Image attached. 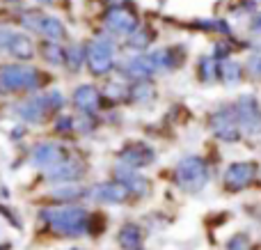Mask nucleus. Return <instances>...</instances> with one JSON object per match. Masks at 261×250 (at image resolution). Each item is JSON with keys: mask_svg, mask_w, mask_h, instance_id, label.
I'll return each instance as SVG.
<instances>
[{"mask_svg": "<svg viewBox=\"0 0 261 250\" xmlns=\"http://www.w3.org/2000/svg\"><path fill=\"white\" fill-rule=\"evenodd\" d=\"M41 218L53 232L62 234V237H83L90 230V216L83 207L64 205L53 207V209H44Z\"/></svg>", "mask_w": 261, "mask_h": 250, "instance_id": "1", "label": "nucleus"}, {"mask_svg": "<svg viewBox=\"0 0 261 250\" xmlns=\"http://www.w3.org/2000/svg\"><path fill=\"white\" fill-rule=\"evenodd\" d=\"M39 85L41 73L30 64H0V92L5 94L35 90Z\"/></svg>", "mask_w": 261, "mask_h": 250, "instance_id": "2", "label": "nucleus"}, {"mask_svg": "<svg viewBox=\"0 0 261 250\" xmlns=\"http://www.w3.org/2000/svg\"><path fill=\"white\" fill-rule=\"evenodd\" d=\"M208 182V168L199 156H186L176 165V184L186 193H199Z\"/></svg>", "mask_w": 261, "mask_h": 250, "instance_id": "3", "label": "nucleus"}, {"mask_svg": "<svg viewBox=\"0 0 261 250\" xmlns=\"http://www.w3.org/2000/svg\"><path fill=\"white\" fill-rule=\"evenodd\" d=\"M87 67L94 76H106L115 67V44L110 37L99 35L87 44Z\"/></svg>", "mask_w": 261, "mask_h": 250, "instance_id": "4", "label": "nucleus"}, {"mask_svg": "<svg viewBox=\"0 0 261 250\" xmlns=\"http://www.w3.org/2000/svg\"><path fill=\"white\" fill-rule=\"evenodd\" d=\"M21 23H23V28L46 37L48 41H58V39L67 37V30H64L60 18L50 16V14H44V12H37V9H28L21 16Z\"/></svg>", "mask_w": 261, "mask_h": 250, "instance_id": "5", "label": "nucleus"}, {"mask_svg": "<svg viewBox=\"0 0 261 250\" xmlns=\"http://www.w3.org/2000/svg\"><path fill=\"white\" fill-rule=\"evenodd\" d=\"M64 106L62 101V94L60 92H50L46 96H32V99H25L21 106H18V115H21L25 122H44V117L53 110H60Z\"/></svg>", "mask_w": 261, "mask_h": 250, "instance_id": "6", "label": "nucleus"}, {"mask_svg": "<svg viewBox=\"0 0 261 250\" xmlns=\"http://www.w3.org/2000/svg\"><path fill=\"white\" fill-rule=\"evenodd\" d=\"M103 23L108 26V30L113 32V35H122V37H130L140 30L138 14L126 9L124 5H119V7H110L103 16Z\"/></svg>", "mask_w": 261, "mask_h": 250, "instance_id": "7", "label": "nucleus"}, {"mask_svg": "<svg viewBox=\"0 0 261 250\" xmlns=\"http://www.w3.org/2000/svg\"><path fill=\"white\" fill-rule=\"evenodd\" d=\"M236 117H239V124L245 133L250 136H259L261 133V106L254 96H241L234 106Z\"/></svg>", "mask_w": 261, "mask_h": 250, "instance_id": "8", "label": "nucleus"}, {"mask_svg": "<svg viewBox=\"0 0 261 250\" xmlns=\"http://www.w3.org/2000/svg\"><path fill=\"white\" fill-rule=\"evenodd\" d=\"M241 124L239 117H236V110L234 108H220L213 113L211 117V131L216 133V138L225 142H236L241 136Z\"/></svg>", "mask_w": 261, "mask_h": 250, "instance_id": "9", "label": "nucleus"}, {"mask_svg": "<svg viewBox=\"0 0 261 250\" xmlns=\"http://www.w3.org/2000/svg\"><path fill=\"white\" fill-rule=\"evenodd\" d=\"M257 177V163L252 161H239V163H231L225 170V188L231 193L243 191L245 186L252 184V179Z\"/></svg>", "mask_w": 261, "mask_h": 250, "instance_id": "10", "label": "nucleus"}, {"mask_svg": "<svg viewBox=\"0 0 261 250\" xmlns=\"http://www.w3.org/2000/svg\"><path fill=\"white\" fill-rule=\"evenodd\" d=\"M64 159H69L64 154V149L58 142H39V145L32 149V165L41 170H50L55 165H60Z\"/></svg>", "mask_w": 261, "mask_h": 250, "instance_id": "11", "label": "nucleus"}, {"mask_svg": "<svg viewBox=\"0 0 261 250\" xmlns=\"http://www.w3.org/2000/svg\"><path fill=\"white\" fill-rule=\"evenodd\" d=\"M128 186H124L122 182H108V184H96L94 188L90 191L92 200L101 202V205H119L128 197Z\"/></svg>", "mask_w": 261, "mask_h": 250, "instance_id": "12", "label": "nucleus"}, {"mask_svg": "<svg viewBox=\"0 0 261 250\" xmlns=\"http://www.w3.org/2000/svg\"><path fill=\"white\" fill-rule=\"evenodd\" d=\"M83 172H85V168H83L81 161L64 159L60 165L46 170V179L53 184H71V182H78L83 177Z\"/></svg>", "mask_w": 261, "mask_h": 250, "instance_id": "13", "label": "nucleus"}, {"mask_svg": "<svg viewBox=\"0 0 261 250\" xmlns=\"http://www.w3.org/2000/svg\"><path fill=\"white\" fill-rule=\"evenodd\" d=\"M119 161L128 168H147V165L153 163V152L142 142H135V145L124 147L122 154H119Z\"/></svg>", "mask_w": 261, "mask_h": 250, "instance_id": "14", "label": "nucleus"}, {"mask_svg": "<svg viewBox=\"0 0 261 250\" xmlns=\"http://www.w3.org/2000/svg\"><path fill=\"white\" fill-rule=\"evenodd\" d=\"M122 73L128 78H133V81H147L149 76H153V73H158V71H156V67H153L149 55H135V58H130L128 62H124Z\"/></svg>", "mask_w": 261, "mask_h": 250, "instance_id": "15", "label": "nucleus"}, {"mask_svg": "<svg viewBox=\"0 0 261 250\" xmlns=\"http://www.w3.org/2000/svg\"><path fill=\"white\" fill-rule=\"evenodd\" d=\"M73 106L83 113H94L101 106V94L94 85H81L73 92Z\"/></svg>", "mask_w": 261, "mask_h": 250, "instance_id": "16", "label": "nucleus"}, {"mask_svg": "<svg viewBox=\"0 0 261 250\" xmlns=\"http://www.w3.org/2000/svg\"><path fill=\"white\" fill-rule=\"evenodd\" d=\"M115 177H117V182H122L124 186H128V191L138 193V195H144V193L149 191V182L142 179L140 174H133L128 165H124V168L117 165V168H115Z\"/></svg>", "mask_w": 261, "mask_h": 250, "instance_id": "17", "label": "nucleus"}, {"mask_svg": "<svg viewBox=\"0 0 261 250\" xmlns=\"http://www.w3.org/2000/svg\"><path fill=\"white\" fill-rule=\"evenodd\" d=\"M7 55H12V58H16V60H30L32 55H35V44H32V39L25 35V32L16 30L12 44H9Z\"/></svg>", "mask_w": 261, "mask_h": 250, "instance_id": "18", "label": "nucleus"}, {"mask_svg": "<svg viewBox=\"0 0 261 250\" xmlns=\"http://www.w3.org/2000/svg\"><path fill=\"white\" fill-rule=\"evenodd\" d=\"M119 246L124 250H142V232L138 225L126 223L119 230Z\"/></svg>", "mask_w": 261, "mask_h": 250, "instance_id": "19", "label": "nucleus"}, {"mask_svg": "<svg viewBox=\"0 0 261 250\" xmlns=\"http://www.w3.org/2000/svg\"><path fill=\"white\" fill-rule=\"evenodd\" d=\"M149 58H151L156 71H172L174 67H179L174 48H161V51H156V53H151Z\"/></svg>", "mask_w": 261, "mask_h": 250, "instance_id": "20", "label": "nucleus"}, {"mask_svg": "<svg viewBox=\"0 0 261 250\" xmlns=\"http://www.w3.org/2000/svg\"><path fill=\"white\" fill-rule=\"evenodd\" d=\"M41 55H44V60L50 62L53 67H60V64L67 62V51H64L62 46H58L55 41H46V44L41 46Z\"/></svg>", "mask_w": 261, "mask_h": 250, "instance_id": "21", "label": "nucleus"}, {"mask_svg": "<svg viewBox=\"0 0 261 250\" xmlns=\"http://www.w3.org/2000/svg\"><path fill=\"white\" fill-rule=\"evenodd\" d=\"M220 76L227 85H236L241 81V76H243V67L239 62H234V60H225L220 64Z\"/></svg>", "mask_w": 261, "mask_h": 250, "instance_id": "22", "label": "nucleus"}, {"mask_svg": "<svg viewBox=\"0 0 261 250\" xmlns=\"http://www.w3.org/2000/svg\"><path fill=\"white\" fill-rule=\"evenodd\" d=\"M153 39V32L149 28H140L135 35L128 37V48H135V51H144Z\"/></svg>", "mask_w": 261, "mask_h": 250, "instance_id": "23", "label": "nucleus"}, {"mask_svg": "<svg viewBox=\"0 0 261 250\" xmlns=\"http://www.w3.org/2000/svg\"><path fill=\"white\" fill-rule=\"evenodd\" d=\"M128 92H130L128 96L133 101H151L153 94H156V92H153V87H151V83H147V81H138Z\"/></svg>", "mask_w": 261, "mask_h": 250, "instance_id": "24", "label": "nucleus"}, {"mask_svg": "<svg viewBox=\"0 0 261 250\" xmlns=\"http://www.w3.org/2000/svg\"><path fill=\"white\" fill-rule=\"evenodd\" d=\"M220 73V67L216 64V58H202L199 60V78L204 83L216 81V76Z\"/></svg>", "mask_w": 261, "mask_h": 250, "instance_id": "25", "label": "nucleus"}, {"mask_svg": "<svg viewBox=\"0 0 261 250\" xmlns=\"http://www.w3.org/2000/svg\"><path fill=\"white\" fill-rule=\"evenodd\" d=\"M87 62V46H69L67 51V64H71V69H81V64Z\"/></svg>", "mask_w": 261, "mask_h": 250, "instance_id": "26", "label": "nucleus"}, {"mask_svg": "<svg viewBox=\"0 0 261 250\" xmlns=\"http://www.w3.org/2000/svg\"><path fill=\"white\" fill-rule=\"evenodd\" d=\"M81 195H85V191L83 188H78V186H67V188H60V191H55L53 193V197L55 200H64V202H73V200H78Z\"/></svg>", "mask_w": 261, "mask_h": 250, "instance_id": "27", "label": "nucleus"}, {"mask_svg": "<svg viewBox=\"0 0 261 250\" xmlns=\"http://www.w3.org/2000/svg\"><path fill=\"white\" fill-rule=\"evenodd\" d=\"M14 35H16V30H14V28L0 26V53H7V51H9V44H12Z\"/></svg>", "mask_w": 261, "mask_h": 250, "instance_id": "28", "label": "nucleus"}, {"mask_svg": "<svg viewBox=\"0 0 261 250\" xmlns=\"http://www.w3.org/2000/svg\"><path fill=\"white\" fill-rule=\"evenodd\" d=\"M227 248L229 250H248L250 248V237L248 234H234V237L229 239V243H227Z\"/></svg>", "mask_w": 261, "mask_h": 250, "instance_id": "29", "label": "nucleus"}, {"mask_svg": "<svg viewBox=\"0 0 261 250\" xmlns=\"http://www.w3.org/2000/svg\"><path fill=\"white\" fill-rule=\"evenodd\" d=\"M248 69L254 78H261V55H252V58H250Z\"/></svg>", "mask_w": 261, "mask_h": 250, "instance_id": "30", "label": "nucleus"}, {"mask_svg": "<svg viewBox=\"0 0 261 250\" xmlns=\"http://www.w3.org/2000/svg\"><path fill=\"white\" fill-rule=\"evenodd\" d=\"M252 30H257V32H261V12L257 14V16L252 18Z\"/></svg>", "mask_w": 261, "mask_h": 250, "instance_id": "31", "label": "nucleus"}, {"mask_svg": "<svg viewBox=\"0 0 261 250\" xmlns=\"http://www.w3.org/2000/svg\"><path fill=\"white\" fill-rule=\"evenodd\" d=\"M37 3H39V5H50L53 0H37Z\"/></svg>", "mask_w": 261, "mask_h": 250, "instance_id": "32", "label": "nucleus"}, {"mask_svg": "<svg viewBox=\"0 0 261 250\" xmlns=\"http://www.w3.org/2000/svg\"><path fill=\"white\" fill-rule=\"evenodd\" d=\"M7 3H18V0H7Z\"/></svg>", "mask_w": 261, "mask_h": 250, "instance_id": "33", "label": "nucleus"}]
</instances>
